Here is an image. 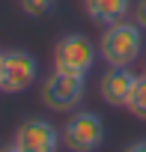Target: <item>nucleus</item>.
Here are the masks:
<instances>
[{"mask_svg": "<svg viewBox=\"0 0 146 152\" xmlns=\"http://www.w3.org/2000/svg\"><path fill=\"white\" fill-rule=\"evenodd\" d=\"M0 57H3V54H0Z\"/></svg>", "mask_w": 146, "mask_h": 152, "instance_id": "obj_14", "label": "nucleus"}, {"mask_svg": "<svg viewBox=\"0 0 146 152\" xmlns=\"http://www.w3.org/2000/svg\"><path fill=\"white\" fill-rule=\"evenodd\" d=\"M60 134L69 152H96L104 143V122L93 110H75Z\"/></svg>", "mask_w": 146, "mask_h": 152, "instance_id": "obj_3", "label": "nucleus"}, {"mask_svg": "<svg viewBox=\"0 0 146 152\" xmlns=\"http://www.w3.org/2000/svg\"><path fill=\"white\" fill-rule=\"evenodd\" d=\"M54 3H57V0H21V9H24L30 18H39V15L51 12Z\"/></svg>", "mask_w": 146, "mask_h": 152, "instance_id": "obj_10", "label": "nucleus"}, {"mask_svg": "<svg viewBox=\"0 0 146 152\" xmlns=\"http://www.w3.org/2000/svg\"><path fill=\"white\" fill-rule=\"evenodd\" d=\"M125 107H128L137 119H143V122H146V75L134 81V90H131V96H128V104H125Z\"/></svg>", "mask_w": 146, "mask_h": 152, "instance_id": "obj_9", "label": "nucleus"}, {"mask_svg": "<svg viewBox=\"0 0 146 152\" xmlns=\"http://www.w3.org/2000/svg\"><path fill=\"white\" fill-rule=\"evenodd\" d=\"M84 9H87L90 21L107 27V24L122 21L131 12V0H84Z\"/></svg>", "mask_w": 146, "mask_h": 152, "instance_id": "obj_8", "label": "nucleus"}, {"mask_svg": "<svg viewBox=\"0 0 146 152\" xmlns=\"http://www.w3.org/2000/svg\"><path fill=\"white\" fill-rule=\"evenodd\" d=\"M0 152H21L15 143H3V146H0Z\"/></svg>", "mask_w": 146, "mask_h": 152, "instance_id": "obj_13", "label": "nucleus"}, {"mask_svg": "<svg viewBox=\"0 0 146 152\" xmlns=\"http://www.w3.org/2000/svg\"><path fill=\"white\" fill-rule=\"evenodd\" d=\"M122 152H146V140H134V143H128Z\"/></svg>", "mask_w": 146, "mask_h": 152, "instance_id": "obj_12", "label": "nucleus"}, {"mask_svg": "<svg viewBox=\"0 0 146 152\" xmlns=\"http://www.w3.org/2000/svg\"><path fill=\"white\" fill-rule=\"evenodd\" d=\"M143 51V33L137 24L131 21H116V24H107L104 33H101V42H99V54L107 66H131Z\"/></svg>", "mask_w": 146, "mask_h": 152, "instance_id": "obj_1", "label": "nucleus"}, {"mask_svg": "<svg viewBox=\"0 0 146 152\" xmlns=\"http://www.w3.org/2000/svg\"><path fill=\"white\" fill-rule=\"evenodd\" d=\"M143 75H146V72H143Z\"/></svg>", "mask_w": 146, "mask_h": 152, "instance_id": "obj_15", "label": "nucleus"}, {"mask_svg": "<svg viewBox=\"0 0 146 152\" xmlns=\"http://www.w3.org/2000/svg\"><path fill=\"white\" fill-rule=\"evenodd\" d=\"M60 140H63V134L57 131V125H51L48 119H39V116L24 119L12 137V143L21 152H57Z\"/></svg>", "mask_w": 146, "mask_h": 152, "instance_id": "obj_6", "label": "nucleus"}, {"mask_svg": "<svg viewBox=\"0 0 146 152\" xmlns=\"http://www.w3.org/2000/svg\"><path fill=\"white\" fill-rule=\"evenodd\" d=\"M134 81H137V75L128 72V66H110L104 75H101V81H99V93L104 99V104L110 107H125L128 104V96L134 90Z\"/></svg>", "mask_w": 146, "mask_h": 152, "instance_id": "obj_7", "label": "nucleus"}, {"mask_svg": "<svg viewBox=\"0 0 146 152\" xmlns=\"http://www.w3.org/2000/svg\"><path fill=\"white\" fill-rule=\"evenodd\" d=\"M84 78L81 75H66V72H51L48 78L42 81V102L48 110H57V113H69L75 110L84 99Z\"/></svg>", "mask_w": 146, "mask_h": 152, "instance_id": "obj_4", "label": "nucleus"}, {"mask_svg": "<svg viewBox=\"0 0 146 152\" xmlns=\"http://www.w3.org/2000/svg\"><path fill=\"white\" fill-rule=\"evenodd\" d=\"M96 57H99V48L84 33H66L54 45V69L66 72V75L87 78L93 72V66H96Z\"/></svg>", "mask_w": 146, "mask_h": 152, "instance_id": "obj_2", "label": "nucleus"}, {"mask_svg": "<svg viewBox=\"0 0 146 152\" xmlns=\"http://www.w3.org/2000/svg\"><path fill=\"white\" fill-rule=\"evenodd\" d=\"M39 78V63L27 51H3L0 57V93L15 96L36 84Z\"/></svg>", "mask_w": 146, "mask_h": 152, "instance_id": "obj_5", "label": "nucleus"}, {"mask_svg": "<svg viewBox=\"0 0 146 152\" xmlns=\"http://www.w3.org/2000/svg\"><path fill=\"white\" fill-rule=\"evenodd\" d=\"M131 12H134V24L140 30H146V0H137V3L131 6Z\"/></svg>", "mask_w": 146, "mask_h": 152, "instance_id": "obj_11", "label": "nucleus"}]
</instances>
